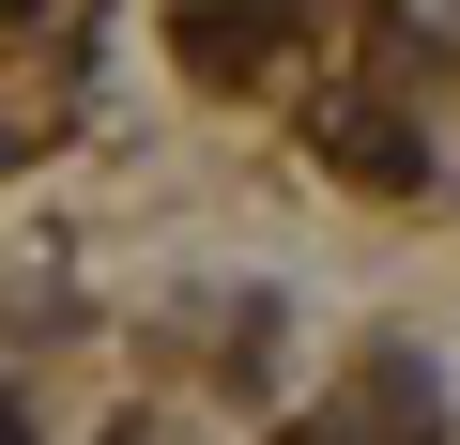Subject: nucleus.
Listing matches in <instances>:
<instances>
[{"label":"nucleus","instance_id":"f257e3e1","mask_svg":"<svg viewBox=\"0 0 460 445\" xmlns=\"http://www.w3.org/2000/svg\"><path fill=\"white\" fill-rule=\"evenodd\" d=\"M429 414H445V384H429V369H414V353H368V384H353V399H338V414H307V430H292V445H414V430H429Z\"/></svg>","mask_w":460,"mask_h":445},{"label":"nucleus","instance_id":"f03ea898","mask_svg":"<svg viewBox=\"0 0 460 445\" xmlns=\"http://www.w3.org/2000/svg\"><path fill=\"white\" fill-rule=\"evenodd\" d=\"M169 47H184L199 77H261V62L292 47V0H184V16H169Z\"/></svg>","mask_w":460,"mask_h":445},{"label":"nucleus","instance_id":"7ed1b4c3","mask_svg":"<svg viewBox=\"0 0 460 445\" xmlns=\"http://www.w3.org/2000/svg\"><path fill=\"white\" fill-rule=\"evenodd\" d=\"M323 154H338L353 184H384V200H399V184H429V138H399L384 108H338V123H323Z\"/></svg>","mask_w":460,"mask_h":445},{"label":"nucleus","instance_id":"20e7f679","mask_svg":"<svg viewBox=\"0 0 460 445\" xmlns=\"http://www.w3.org/2000/svg\"><path fill=\"white\" fill-rule=\"evenodd\" d=\"M0 445H31V430H16V399H0Z\"/></svg>","mask_w":460,"mask_h":445}]
</instances>
